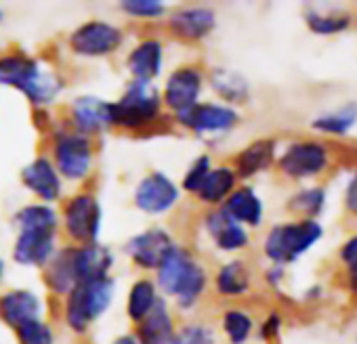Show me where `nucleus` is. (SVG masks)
Wrapping results in <instances>:
<instances>
[{
    "label": "nucleus",
    "mask_w": 357,
    "mask_h": 344,
    "mask_svg": "<svg viewBox=\"0 0 357 344\" xmlns=\"http://www.w3.org/2000/svg\"><path fill=\"white\" fill-rule=\"evenodd\" d=\"M164 65V49L158 38H145L135 45L126 57V68L132 80L139 82H153L162 74Z\"/></svg>",
    "instance_id": "nucleus-19"
},
{
    "label": "nucleus",
    "mask_w": 357,
    "mask_h": 344,
    "mask_svg": "<svg viewBox=\"0 0 357 344\" xmlns=\"http://www.w3.org/2000/svg\"><path fill=\"white\" fill-rule=\"evenodd\" d=\"M357 122V103H347L340 109L319 116L311 122V126L324 134H344Z\"/></svg>",
    "instance_id": "nucleus-32"
},
{
    "label": "nucleus",
    "mask_w": 357,
    "mask_h": 344,
    "mask_svg": "<svg viewBox=\"0 0 357 344\" xmlns=\"http://www.w3.org/2000/svg\"><path fill=\"white\" fill-rule=\"evenodd\" d=\"M5 269H7V267H5V260L0 258V283H3V279H5Z\"/></svg>",
    "instance_id": "nucleus-46"
},
{
    "label": "nucleus",
    "mask_w": 357,
    "mask_h": 344,
    "mask_svg": "<svg viewBox=\"0 0 357 344\" xmlns=\"http://www.w3.org/2000/svg\"><path fill=\"white\" fill-rule=\"evenodd\" d=\"M204 227L211 240L215 242V246L223 252H238L250 244L248 231L240 223H236L221 206L213 208L204 217Z\"/></svg>",
    "instance_id": "nucleus-18"
},
{
    "label": "nucleus",
    "mask_w": 357,
    "mask_h": 344,
    "mask_svg": "<svg viewBox=\"0 0 357 344\" xmlns=\"http://www.w3.org/2000/svg\"><path fill=\"white\" fill-rule=\"evenodd\" d=\"M252 286V273L244 260H229L219 267L215 273V290L221 296L238 298L250 292Z\"/></svg>",
    "instance_id": "nucleus-26"
},
{
    "label": "nucleus",
    "mask_w": 357,
    "mask_h": 344,
    "mask_svg": "<svg viewBox=\"0 0 357 344\" xmlns=\"http://www.w3.org/2000/svg\"><path fill=\"white\" fill-rule=\"evenodd\" d=\"M178 198H181L178 185L160 170L145 175L132 194L135 206L145 214H166L176 206Z\"/></svg>",
    "instance_id": "nucleus-8"
},
{
    "label": "nucleus",
    "mask_w": 357,
    "mask_h": 344,
    "mask_svg": "<svg viewBox=\"0 0 357 344\" xmlns=\"http://www.w3.org/2000/svg\"><path fill=\"white\" fill-rule=\"evenodd\" d=\"M204 88V74L196 65L176 68L164 82L162 88V105L172 114L183 111L196 103H200V95Z\"/></svg>",
    "instance_id": "nucleus-10"
},
{
    "label": "nucleus",
    "mask_w": 357,
    "mask_h": 344,
    "mask_svg": "<svg viewBox=\"0 0 357 344\" xmlns=\"http://www.w3.org/2000/svg\"><path fill=\"white\" fill-rule=\"evenodd\" d=\"M53 120H51V116H49V109L47 107H36L34 109V124L38 126V128H51L53 124H51Z\"/></svg>",
    "instance_id": "nucleus-43"
},
{
    "label": "nucleus",
    "mask_w": 357,
    "mask_h": 344,
    "mask_svg": "<svg viewBox=\"0 0 357 344\" xmlns=\"http://www.w3.org/2000/svg\"><path fill=\"white\" fill-rule=\"evenodd\" d=\"M20 344H55V331L45 319H34L15 329Z\"/></svg>",
    "instance_id": "nucleus-36"
},
{
    "label": "nucleus",
    "mask_w": 357,
    "mask_h": 344,
    "mask_svg": "<svg viewBox=\"0 0 357 344\" xmlns=\"http://www.w3.org/2000/svg\"><path fill=\"white\" fill-rule=\"evenodd\" d=\"M321 225L313 219L275 225L265 237V256L280 267L294 263L301 254H305L311 246H315L321 240Z\"/></svg>",
    "instance_id": "nucleus-3"
},
{
    "label": "nucleus",
    "mask_w": 357,
    "mask_h": 344,
    "mask_svg": "<svg viewBox=\"0 0 357 344\" xmlns=\"http://www.w3.org/2000/svg\"><path fill=\"white\" fill-rule=\"evenodd\" d=\"M160 292H158V286L153 279H147V277H141L137 279L130 290H128V296H126V315L128 319L137 325L141 323L151 311L153 306L160 302Z\"/></svg>",
    "instance_id": "nucleus-28"
},
{
    "label": "nucleus",
    "mask_w": 357,
    "mask_h": 344,
    "mask_svg": "<svg viewBox=\"0 0 357 344\" xmlns=\"http://www.w3.org/2000/svg\"><path fill=\"white\" fill-rule=\"evenodd\" d=\"M198 260L194 258V254L181 246H174L166 256L164 260L160 263V267L155 269V286H158V292H162L164 296H170L174 298L181 290L183 281L188 279L190 271L194 269Z\"/></svg>",
    "instance_id": "nucleus-17"
},
{
    "label": "nucleus",
    "mask_w": 357,
    "mask_h": 344,
    "mask_svg": "<svg viewBox=\"0 0 357 344\" xmlns=\"http://www.w3.org/2000/svg\"><path fill=\"white\" fill-rule=\"evenodd\" d=\"M215 329L206 323H185L176 327L172 344H215Z\"/></svg>",
    "instance_id": "nucleus-37"
},
{
    "label": "nucleus",
    "mask_w": 357,
    "mask_h": 344,
    "mask_svg": "<svg viewBox=\"0 0 357 344\" xmlns=\"http://www.w3.org/2000/svg\"><path fill=\"white\" fill-rule=\"evenodd\" d=\"M20 231L36 229V231H57L59 229V214L51 204H28L13 217Z\"/></svg>",
    "instance_id": "nucleus-30"
},
{
    "label": "nucleus",
    "mask_w": 357,
    "mask_h": 344,
    "mask_svg": "<svg viewBox=\"0 0 357 344\" xmlns=\"http://www.w3.org/2000/svg\"><path fill=\"white\" fill-rule=\"evenodd\" d=\"M236 223H240L242 227H259L263 221V202L257 196V191L248 185L244 187H236L231 191V196L223 202L221 206Z\"/></svg>",
    "instance_id": "nucleus-25"
},
{
    "label": "nucleus",
    "mask_w": 357,
    "mask_h": 344,
    "mask_svg": "<svg viewBox=\"0 0 357 344\" xmlns=\"http://www.w3.org/2000/svg\"><path fill=\"white\" fill-rule=\"evenodd\" d=\"M326 202V191L321 187H307L296 191L290 200H288V210L294 214H301L305 219H313L321 212Z\"/></svg>",
    "instance_id": "nucleus-34"
},
{
    "label": "nucleus",
    "mask_w": 357,
    "mask_h": 344,
    "mask_svg": "<svg viewBox=\"0 0 357 344\" xmlns=\"http://www.w3.org/2000/svg\"><path fill=\"white\" fill-rule=\"evenodd\" d=\"M267 281H269L271 286H278V283L282 281V267H280V265H273V269L267 271Z\"/></svg>",
    "instance_id": "nucleus-44"
},
{
    "label": "nucleus",
    "mask_w": 357,
    "mask_h": 344,
    "mask_svg": "<svg viewBox=\"0 0 357 344\" xmlns=\"http://www.w3.org/2000/svg\"><path fill=\"white\" fill-rule=\"evenodd\" d=\"M120 9L137 19H158L166 13V5L162 0H124Z\"/></svg>",
    "instance_id": "nucleus-39"
},
{
    "label": "nucleus",
    "mask_w": 357,
    "mask_h": 344,
    "mask_svg": "<svg viewBox=\"0 0 357 344\" xmlns=\"http://www.w3.org/2000/svg\"><path fill=\"white\" fill-rule=\"evenodd\" d=\"M206 286H208L206 269H204L200 263H196V265H194V269L190 271L188 279L183 281L181 290H178V294L174 296L176 306L181 308V311H190V308H194V306H196V302L202 298V294H204Z\"/></svg>",
    "instance_id": "nucleus-31"
},
{
    "label": "nucleus",
    "mask_w": 357,
    "mask_h": 344,
    "mask_svg": "<svg viewBox=\"0 0 357 344\" xmlns=\"http://www.w3.org/2000/svg\"><path fill=\"white\" fill-rule=\"evenodd\" d=\"M275 149L278 143L271 136L259 139L255 143H250L248 147H244L234 162V172L238 179H252L259 172L267 170L273 159H275Z\"/></svg>",
    "instance_id": "nucleus-23"
},
{
    "label": "nucleus",
    "mask_w": 357,
    "mask_h": 344,
    "mask_svg": "<svg viewBox=\"0 0 357 344\" xmlns=\"http://www.w3.org/2000/svg\"><path fill=\"white\" fill-rule=\"evenodd\" d=\"M70 118H72V130L84 134V136H95L107 128H112V101H103L93 95H82L74 99L70 107Z\"/></svg>",
    "instance_id": "nucleus-15"
},
{
    "label": "nucleus",
    "mask_w": 357,
    "mask_h": 344,
    "mask_svg": "<svg viewBox=\"0 0 357 344\" xmlns=\"http://www.w3.org/2000/svg\"><path fill=\"white\" fill-rule=\"evenodd\" d=\"M74 263H76V275L78 281H97L109 277V271L114 267V254L109 248L101 244L91 246H74Z\"/></svg>",
    "instance_id": "nucleus-22"
},
{
    "label": "nucleus",
    "mask_w": 357,
    "mask_h": 344,
    "mask_svg": "<svg viewBox=\"0 0 357 344\" xmlns=\"http://www.w3.org/2000/svg\"><path fill=\"white\" fill-rule=\"evenodd\" d=\"M217 26V15L208 7H183L170 13L168 30L183 42L204 40Z\"/></svg>",
    "instance_id": "nucleus-14"
},
{
    "label": "nucleus",
    "mask_w": 357,
    "mask_h": 344,
    "mask_svg": "<svg viewBox=\"0 0 357 344\" xmlns=\"http://www.w3.org/2000/svg\"><path fill=\"white\" fill-rule=\"evenodd\" d=\"M68 233V237L76 246H91L99 244L101 223H103V210L99 200L93 194H76L70 198L61 210L59 221Z\"/></svg>",
    "instance_id": "nucleus-5"
},
{
    "label": "nucleus",
    "mask_w": 357,
    "mask_h": 344,
    "mask_svg": "<svg viewBox=\"0 0 357 344\" xmlns=\"http://www.w3.org/2000/svg\"><path fill=\"white\" fill-rule=\"evenodd\" d=\"M112 344H141V342L137 340L135 334H124V336H118Z\"/></svg>",
    "instance_id": "nucleus-45"
},
{
    "label": "nucleus",
    "mask_w": 357,
    "mask_h": 344,
    "mask_svg": "<svg viewBox=\"0 0 357 344\" xmlns=\"http://www.w3.org/2000/svg\"><path fill=\"white\" fill-rule=\"evenodd\" d=\"M344 206L351 214L357 217V175L353 177V181L349 183L347 187V194H344Z\"/></svg>",
    "instance_id": "nucleus-42"
},
{
    "label": "nucleus",
    "mask_w": 357,
    "mask_h": 344,
    "mask_svg": "<svg viewBox=\"0 0 357 344\" xmlns=\"http://www.w3.org/2000/svg\"><path fill=\"white\" fill-rule=\"evenodd\" d=\"M176 244L172 242V235L166 229L151 227V229H145V231L137 233L135 237H130V242L126 244V252L139 269L155 271L160 267V263L164 260V256Z\"/></svg>",
    "instance_id": "nucleus-11"
},
{
    "label": "nucleus",
    "mask_w": 357,
    "mask_h": 344,
    "mask_svg": "<svg viewBox=\"0 0 357 344\" xmlns=\"http://www.w3.org/2000/svg\"><path fill=\"white\" fill-rule=\"evenodd\" d=\"M3 19H5V13H3V11H0V24H3Z\"/></svg>",
    "instance_id": "nucleus-47"
},
{
    "label": "nucleus",
    "mask_w": 357,
    "mask_h": 344,
    "mask_svg": "<svg viewBox=\"0 0 357 344\" xmlns=\"http://www.w3.org/2000/svg\"><path fill=\"white\" fill-rule=\"evenodd\" d=\"M338 258L349 273V288L357 294V235H353L351 240L342 244Z\"/></svg>",
    "instance_id": "nucleus-40"
},
{
    "label": "nucleus",
    "mask_w": 357,
    "mask_h": 344,
    "mask_svg": "<svg viewBox=\"0 0 357 344\" xmlns=\"http://www.w3.org/2000/svg\"><path fill=\"white\" fill-rule=\"evenodd\" d=\"M280 329H282V317L278 315V313H271L265 321H263V325H261V338L263 340H275L278 336H280Z\"/></svg>",
    "instance_id": "nucleus-41"
},
{
    "label": "nucleus",
    "mask_w": 357,
    "mask_h": 344,
    "mask_svg": "<svg viewBox=\"0 0 357 344\" xmlns=\"http://www.w3.org/2000/svg\"><path fill=\"white\" fill-rule=\"evenodd\" d=\"M57 252V231L24 229L13 244V260L24 267L45 269Z\"/></svg>",
    "instance_id": "nucleus-13"
},
{
    "label": "nucleus",
    "mask_w": 357,
    "mask_h": 344,
    "mask_svg": "<svg viewBox=\"0 0 357 344\" xmlns=\"http://www.w3.org/2000/svg\"><path fill=\"white\" fill-rule=\"evenodd\" d=\"M43 313H45L43 298L28 288H15L0 296V319L13 329H17L28 321L43 319Z\"/></svg>",
    "instance_id": "nucleus-16"
},
{
    "label": "nucleus",
    "mask_w": 357,
    "mask_h": 344,
    "mask_svg": "<svg viewBox=\"0 0 357 344\" xmlns=\"http://www.w3.org/2000/svg\"><path fill=\"white\" fill-rule=\"evenodd\" d=\"M211 86L221 99H225L231 105H240V103L248 101V97H250V86H248L246 78L231 70H221V68L213 70Z\"/></svg>",
    "instance_id": "nucleus-29"
},
{
    "label": "nucleus",
    "mask_w": 357,
    "mask_h": 344,
    "mask_svg": "<svg viewBox=\"0 0 357 344\" xmlns=\"http://www.w3.org/2000/svg\"><path fill=\"white\" fill-rule=\"evenodd\" d=\"M305 24L311 32L321 34V36H330V34H338L351 28L353 19L349 13H319L313 9L305 11Z\"/></svg>",
    "instance_id": "nucleus-33"
},
{
    "label": "nucleus",
    "mask_w": 357,
    "mask_h": 344,
    "mask_svg": "<svg viewBox=\"0 0 357 344\" xmlns=\"http://www.w3.org/2000/svg\"><path fill=\"white\" fill-rule=\"evenodd\" d=\"M40 68L43 63L36 57H30L22 51L0 55V86H11L26 95Z\"/></svg>",
    "instance_id": "nucleus-20"
},
{
    "label": "nucleus",
    "mask_w": 357,
    "mask_h": 344,
    "mask_svg": "<svg viewBox=\"0 0 357 344\" xmlns=\"http://www.w3.org/2000/svg\"><path fill=\"white\" fill-rule=\"evenodd\" d=\"M236 183H238V177L231 166H219V168H213L208 172V177L204 179V183L200 185V189L196 191V198L208 206H217L223 204L231 191L236 189Z\"/></svg>",
    "instance_id": "nucleus-27"
},
{
    "label": "nucleus",
    "mask_w": 357,
    "mask_h": 344,
    "mask_svg": "<svg viewBox=\"0 0 357 344\" xmlns=\"http://www.w3.org/2000/svg\"><path fill=\"white\" fill-rule=\"evenodd\" d=\"M178 126L196 134H223L240 124V114L221 103H196L183 111L174 114Z\"/></svg>",
    "instance_id": "nucleus-7"
},
{
    "label": "nucleus",
    "mask_w": 357,
    "mask_h": 344,
    "mask_svg": "<svg viewBox=\"0 0 357 344\" xmlns=\"http://www.w3.org/2000/svg\"><path fill=\"white\" fill-rule=\"evenodd\" d=\"M43 279L45 286L55 294V296H68L80 281L76 275V263H74V246L59 248L49 265L43 269Z\"/></svg>",
    "instance_id": "nucleus-21"
},
{
    "label": "nucleus",
    "mask_w": 357,
    "mask_h": 344,
    "mask_svg": "<svg viewBox=\"0 0 357 344\" xmlns=\"http://www.w3.org/2000/svg\"><path fill=\"white\" fill-rule=\"evenodd\" d=\"M116 283L112 277L78 283L68 296L63 304V317L70 329L76 334H86L91 325L109 308L114 300Z\"/></svg>",
    "instance_id": "nucleus-2"
},
{
    "label": "nucleus",
    "mask_w": 357,
    "mask_h": 344,
    "mask_svg": "<svg viewBox=\"0 0 357 344\" xmlns=\"http://www.w3.org/2000/svg\"><path fill=\"white\" fill-rule=\"evenodd\" d=\"M255 321L248 313L240 308H229L223 315V331L231 344H244L252 334Z\"/></svg>",
    "instance_id": "nucleus-35"
},
{
    "label": "nucleus",
    "mask_w": 357,
    "mask_h": 344,
    "mask_svg": "<svg viewBox=\"0 0 357 344\" xmlns=\"http://www.w3.org/2000/svg\"><path fill=\"white\" fill-rule=\"evenodd\" d=\"M53 166L59 177L68 181H84L95 162V143L70 128H59L53 134Z\"/></svg>",
    "instance_id": "nucleus-4"
},
{
    "label": "nucleus",
    "mask_w": 357,
    "mask_h": 344,
    "mask_svg": "<svg viewBox=\"0 0 357 344\" xmlns=\"http://www.w3.org/2000/svg\"><path fill=\"white\" fill-rule=\"evenodd\" d=\"M211 170H213L211 155H206V153L198 155V157L192 162V166L188 168V172H185V177H183V181H181V189H185L188 194H194V196H196V191L200 189V185L204 183V179L208 177V172H211Z\"/></svg>",
    "instance_id": "nucleus-38"
},
{
    "label": "nucleus",
    "mask_w": 357,
    "mask_h": 344,
    "mask_svg": "<svg viewBox=\"0 0 357 344\" xmlns=\"http://www.w3.org/2000/svg\"><path fill=\"white\" fill-rule=\"evenodd\" d=\"M22 183L32 196L43 200V204H53L63 196V181L47 155H36L22 170Z\"/></svg>",
    "instance_id": "nucleus-12"
},
{
    "label": "nucleus",
    "mask_w": 357,
    "mask_h": 344,
    "mask_svg": "<svg viewBox=\"0 0 357 344\" xmlns=\"http://www.w3.org/2000/svg\"><path fill=\"white\" fill-rule=\"evenodd\" d=\"M176 325H174V317L168 308V304L164 300H160L153 311L141 321L137 323V340L141 344H172Z\"/></svg>",
    "instance_id": "nucleus-24"
},
{
    "label": "nucleus",
    "mask_w": 357,
    "mask_h": 344,
    "mask_svg": "<svg viewBox=\"0 0 357 344\" xmlns=\"http://www.w3.org/2000/svg\"><path fill=\"white\" fill-rule=\"evenodd\" d=\"M124 45V32L107 22L93 19L70 34V49L78 57H109Z\"/></svg>",
    "instance_id": "nucleus-6"
},
{
    "label": "nucleus",
    "mask_w": 357,
    "mask_h": 344,
    "mask_svg": "<svg viewBox=\"0 0 357 344\" xmlns=\"http://www.w3.org/2000/svg\"><path fill=\"white\" fill-rule=\"evenodd\" d=\"M162 93L153 82L130 80L118 101H112V126L145 132L162 120Z\"/></svg>",
    "instance_id": "nucleus-1"
},
{
    "label": "nucleus",
    "mask_w": 357,
    "mask_h": 344,
    "mask_svg": "<svg viewBox=\"0 0 357 344\" xmlns=\"http://www.w3.org/2000/svg\"><path fill=\"white\" fill-rule=\"evenodd\" d=\"M278 164L290 179H309L328 168L330 151L317 141H296L280 155Z\"/></svg>",
    "instance_id": "nucleus-9"
}]
</instances>
